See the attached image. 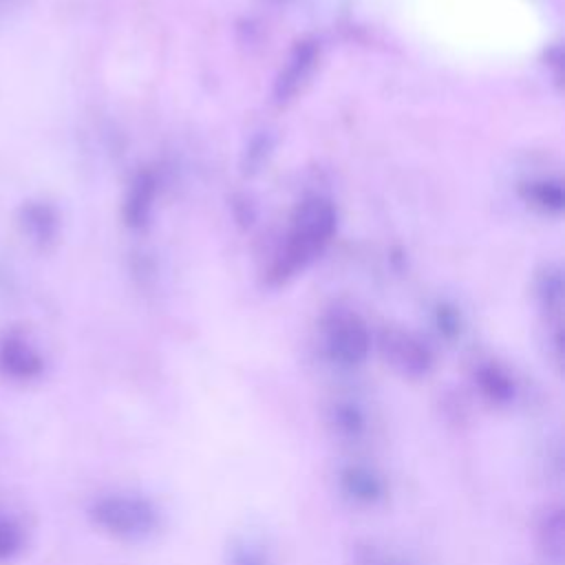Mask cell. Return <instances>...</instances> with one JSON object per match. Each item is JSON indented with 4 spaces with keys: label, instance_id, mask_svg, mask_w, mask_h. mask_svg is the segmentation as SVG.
<instances>
[{
    "label": "cell",
    "instance_id": "obj_7",
    "mask_svg": "<svg viewBox=\"0 0 565 565\" xmlns=\"http://www.w3.org/2000/svg\"><path fill=\"white\" fill-rule=\"evenodd\" d=\"M230 565H271V558L258 539L243 536L230 550Z\"/></svg>",
    "mask_w": 565,
    "mask_h": 565
},
{
    "label": "cell",
    "instance_id": "obj_8",
    "mask_svg": "<svg viewBox=\"0 0 565 565\" xmlns=\"http://www.w3.org/2000/svg\"><path fill=\"white\" fill-rule=\"evenodd\" d=\"M24 547V534L15 521L0 514V563L13 561Z\"/></svg>",
    "mask_w": 565,
    "mask_h": 565
},
{
    "label": "cell",
    "instance_id": "obj_11",
    "mask_svg": "<svg viewBox=\"0 0 565 565\" xmlns=\"http://www.w3.org/2000/svg\"><path fill=\"white\" fill-rule=\"evenodd\" d=\"M360 565H411V563L391 550H366L360 556Z\"/></svg>",
    "mask_w": 565,
    "mask_h": 565
},
{
    "label": "cell",
    "instance_id": "obj_5",
    "mask_svg": "<svg viewBox=\"0 0 565 565\" xmlns=\"http://www.w3.org/2000/svg\"><path fill=\"white\" fill-rule=\"evenodd\" d=\"M331 433L349 444L362 441L371 428L369 415L355 402H335L327 415Z\"/></svg>",
    "mask_w": 565,
    "mask_h": 565
},
{
    "label": "cell",
    "instance_id": "obj_6",
    "mask_svg": "<svg viewBox=\"0 0 565 565\" xmlns=\"http://www.w3.org/2000/svg\"><path fill=\"white\" fill-rule=\"evenodd\" d=\"M536 541L547 558L561 561L565 552V514L561 505H550L536 523Z\"/></svg>",
    "mask_w": 565,
    "mask_h": 565
},
{
    "label": "cell",
    "instance_id": "obj_10",
    "mask_svg": "<svg viewBox=\"0 0 565 565\" xmlns=\"http://www.w3.org/2000/svg\"><path fill=\"white\" fill-rule=\"evenodd\" d=\"M481 393L492 402V404H508L514 395L512 384L494 373H488L481 377Z\"/></svg>",
    "mask_w": 565,
    "mask_h": 565
},
{
    "label": "cell",
    "instance_id": "obj_2",
    "mask_svg": "<svg viewBox=\"0 0 565 565\" xmlns=\"http://www.w3.org/2000/svg\"><path fill=\"white\" fill-rule=\"evenodd\" d=\"M88 519L104 534L128 543L150 539L161 525V512L154 501L124 490L95 497L88 505Z\"/></svg>",
    "mask_w": 565,
    "mask_h": 565
},
{
    "label": "cell",
    "instance_id": "obj_3",
    "mask_svg": "<svg viewBox=\"0 0 565 565\" xmlns=\"http://www.w3.org/2000/svg\"><path fill=\"white\" fill-rule=\"evenodd\" d=\"M338 492L355 508H375L388 494L384 475L364 461H349L338 468Z\"/></svg>",
    "mask_w": 565,
    "mask_h": 565
},
{
    "label": "cell",
    "instance_id": "obj_1",
    "mask_svg": "<svg viewBox=\"0 0 565 565\" xmlns=\"http://www.w3.org/2000/svg\"><path fill=\"white\" fill-rule=\"evenodd\" d=\"M395 11L422 40L472 60L512 57L539 33L525 0H397Z\"/></svg>",
    "mask_w": 565,
    "mask_h": 565
},
{
    "label": "cell",
    "instance_id": "obj_4",
    "mask_svg": "<svg viewBox=\"0 0 565 565\" xmlns=\"http://www.w3.org/2000/svg\"><path fill=\"white\" fill-rule=\"evenodd\" d=\"M44 360L33 342L18 329L0 335V375L15 384L33 382L42 375Z\"/></svg>",
    "mask_w": 565,
    "mask_h": 565
},
{
    "label": "cell",
    "instance_id": "obj_9",
    "mask_svg": "<svg viewBox=\"0 0 565 565\" xmlns=\"http://www.w3.org/2000/svg\"><path fill=\"white\" fill-rule=\"evenodd\" d=\"M20 223L24 234L33 241H44L49 236V212L42 205H24Z\"/></svg>",
    "mask_w": 565,
    "mask_h": 565
}]
</instances>
